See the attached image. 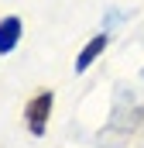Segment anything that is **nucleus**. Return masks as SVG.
Here are the masks:
<instances>
[{"label": "nucleus", "instance_id": "obj_1", "mask_svg": "<svg viewBox=\"0 0 144 148\" xmlns=\"http://www.w3.org/2000/svg\"><path fill=\"white\" fill-rule=\"evenodd\" d=\"M52 103H55V97H52V90L48 93H38L28 100V107H24V117H28V131L41 138L45 134V127H48V114H52Z\"/></svg>", "mask_w": 144, "mask_h": 148}, {"label": "nucleus", "instance_id": "obj_2", "mask_svg": "<svg viewBox=\"0 0 144 148\" xmlns=\"http://www.w3.org/2000/svg\"><path fill=\"white\" fill-rule=\"evenodd\" d=\"M21 31H24V24H21V17H3L0 21V55H10L14 48H17V41H21Z\"/></svg>", "mask_w": 144, "mask_h": 148}, {"label": "nucleus", "instance_id": "obj_3", "mask_svg": "<svg viewBox=\"0 0 144 148\" xmlns=\"http://www.w3.org/2000/svg\"><path fill=\"white\" fill-rule=\"evenodd\" d=\"M107 41H110L107 35H96L93 41H86V48H82V52H79V59H75V73H86V69H89V66H93V62L103 55Z\"/></svg>", "mask_w": 144, "mask_h": 148}]
</instances>
